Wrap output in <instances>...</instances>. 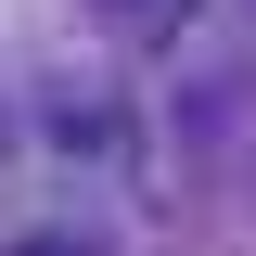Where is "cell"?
<instances>
[{
  "instance_id": "6da1fadb",
  "label": "cell",
  "mask_w": 256,
  "mask_h": 256,
  "mask_svg": "<svg viewBox=\"0 0 256 256\" xmlns=\"http://www.w3.org/2000/svg\"><path fill=\"white\" fill-rule=\"evenodd\" d=\"M116 13H128V26H166V13H192V0H116Z\"/></svg>"
}]
</instances>
